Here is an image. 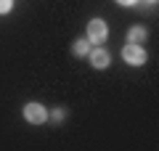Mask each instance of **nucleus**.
Returning <instances> with one entry per match:
<instances>
[{
  "mask_svg": "<svg viewBox=\"0 0 159 151\" xmlns=\"http://www.w3.org/2000/svg\"><path fill=\"white\" fill-rule=\"evenodd\" d=\"M109 37V29H106V21L103 19H90L88 24V43L90 45H98Z\"/></svg>",
  "mask_w": 159,
  "mask_h": 151,
  "instance_id": "nucleus-1",
  "label": "nucleus"
},
{
  "mask_svg": "<svg viewBox=\"0 0 159 151\" xmlns=\"http://www.w3.org/2000/svg\"><path fill=\"white\" fill-rule=\"evenodd\" d=\"M122 58L133 66H141V64H146V50L141 48V43H127L122 48Z\"/></svg>",
  "mask_w": 159,
  "mask_h": 151,
  "instance_id": "nucleus-2",
  "label": "nucleus"
},
{
  "mask_svg": "<svg viewBox=\"0 0 159 151\" xmlns=\"http://www.w3.org/2000/svg\"><path fill=\"white\" fill-rule=\"evenodd\" d=\"M24 119L32 125H43V122H48V109L43 103H27L24 106Z\"/></svg>",
  "mask_w": 159,
  "mask_h": 151,
  "instance_id": "nucleus-3",
  "label": "nucleus"
},
{
  "mask_svg": "<svg viewBox=\"0 0 159 151\" xmlns=\"http://www.w3.org/2000/svg\"><path fill=\"white\" fill-rule=\"evenodd\" d=\"M88 56H90V66H96V69H106L109 64H111V56H109V50H103V48L90 50Z\"/></svg>",
  "mask_w": 159,
  "mask_h": 151,
  "instance_id": "nucleus-4",
  "label": "nucleus"
},
{
  "mask_svg": "<svg viewBox=\"0 0 159 151\" xmlns=\"http://www.w3.org/2000/svg\"><path fill=\"white\" fill-rule=\"evenodd\" d=\"M72 50H74V56H80V58H85L88 53H90V43H88V37H82V40H74Z\"/></svg>",
  "mask_w": 159,
  "mask_h": 151,
  "instance_id": "nucleus-5",
  "label": "nucleus"
},
{
  "mask_svg": "<svg viewBox=\"0 0 159 151\" xmlns=\"http://www.w3.org/2000/svg\"><path fill=\"white\" fill-rule=\"evenodd\" d=\"M146 40V29L143 27H130L127 29V43H143Z\"/></svg>",
  "mask_w": 159,
  "mask_h": 151,
  "instance_id": "nucleus-6",
  "label": "nucleus"
},
{
  "mask_svg": "<svg viewBox=\"0 0 159 151\" xmlns=\"http://www.w3.org/2000/svg\"><path fill=\"white\" fill-rule=\"evenodd\" d=\"M64 117H66V109H53V112H51V119H53V122H61Z\"/></svg>",
  "mask_w": 159,
  "mask_h": 151,
  "instance_id": "nucleus-7",
  "label": "nucleus"
},
{
  "mask_svg": "<svg viewBox=\"0 0 159 151\" xmlns=\"http://www.w3.org/2000/svg\"><path fill=\"white\" fill-rule=\"evenodd\" d=\"M13 8V0H0V13H8Z\"/></svg>",
  "mask_w": 159,
  "mask_h": 151,
  "instance_id": "nucleus-8",
  "label": "nucleus"
},
{
  "mask_svg": "<svg viewBox=\"0 0 159 151\" xmlns=\"http://www.w3.org/2000/svg\"><path fill=\"white\" fill-rule=\"evenodd\" d=\"M117 3H119V6H135L138 0H117Z\"/></svg>",
  "mask_w": 159,
  "mask_h": 151,
  "instance_id": "nucleus-9",
  "label": "nucleus"
},
{
  "mask_svg": "<svg viewBox=\"0 0 159 151\" xmlns=\"http://www.w3.org/2000/svg\"><path fill=\"white\" fill-rule=\"evenodd\" d=\"M148 3H151V6H157V0H148Z\"/></svg>",
  "mask_w": 159,
  "mask_h": 151,
  "instance_id": "nucleus-10",
  "label": "nucleus"
}]
</instances>
